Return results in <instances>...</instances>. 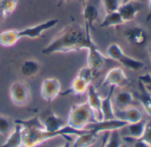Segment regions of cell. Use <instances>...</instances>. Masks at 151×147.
I'll use <instances>...</instances> for the list:
<instances>
[{
  "label": "cell",
  "mask_w": 151,
  "mask_h": 147,
  "mask_svg": "<svg viewBox=\"0 0 151 147\" xmlns=\"http://www.w3.org/2000/svg\"><path fill=\"white\" fill-rule=\"evenodd\" d=\"M107 55L109 56V58L118 62L124 67L131 70L136 71L141 70L144 67V62L142 61L125 54L122 47L116 43H113L109 46V47L107 48Z\"/></svg>",
  "instance_id": "5"
},
{
  "label": "cell",
  "mask_w": 151,
  "mask_h": 147,
  "mask_svg": "<svg viewBox=\"0 0 151 147\" xmlns=\"http://www.w3.org/2000/svg\"><path fill=\"white\" fill-rule=\"evenodd\" d=\"M21 125V124H20ZM86 129L77 130L66 125L60 130L56 132L46 131L45 128L23 127H22V147H37L42 143L59 136L79 135L85 133Z\"/></svg>",
  "instance_id": "3"
},
{
  "label": "cell",
  "mask_w": 151,
  "mask_h": 147,
  "mask_svg": "<svg viewBox=\"0 0 151 147\" xmlns=\"http://www.w3.org/2000/svg\"><path fill=\"white\" fill-rule=\"evenodd\" d=\"M92 39L91 30L78 23H71L64 27L42 49V54L51 55L54 54H68L86 50Z\"/></svg>",
  "instance_id": "1"
},
{
  "label": "cell",
  "mask_w": 151,
  "mask_h": 147,
  "mask_svg": "<svg viewBox=\"0 0 151 147\" xmlns=\"http://www.w3.org/2000/svg\"><path fill=\"white\" fill-rule=\"evenodd\" d=\"M143 4L139 0H127L121 4L117 12L120 14L124 22H129L133 21L137 14L141 11Z\"/></svg>",
  "instance_id": "10"
},
{
  "label": "cell",
  "mask_w": 151,
  "mask_h": 147,
  "mask_svg": "<svg viewBox=\"0 0 151 147\" xmlns=\"http://www.w3.org/2000/svg\"><path fill=\"white\" fill-rule=\"evenodd\" d=\"M96 74H97V73H95L91 68H89L88 66H85V67L81 68L78 71L77 75L78 77H80L81 79L85 80L89 84H92V82L93 81V79L95 78Z\"/></svg>",
  "instance_id": "28"
},
{
  "label": "cell",
  "mask_w": 151,
  "mask_h": 147,
  "mask_svg": "<svg viewBox=\"0 0 151 147\" xmlns=\"http://www.w3.org/2000/svg\"><path fill=\"white\" fill-rule=\"evenodd\" d=\"M22 127L15 123L14 128L10 132L6 142L0 147H22Z\"/></svg>",
  "instance_id": "22"
},
{
  "label": "cell",
  "mask_w": 151,
  "mask_h": 147,
  "mask_svg": "<svg viewBox=\"0 0 151 147\" xmlns=\"http://www.w3.org/2000/svg\"><path fill=\"white\" fill-rule=\"evenodd\" d=\"M58 147H72V143H70V141H65V143H63L61 145Z\"/></svg>",
  "instance_id": "35"
},
{
  "label": "cell",
  "mask_w": 151,
  "mask_h": 147,
  "mask_svg": "<svg viewBox=\"0 0 151 147\" xmlns=\"http://www.w3.org/2000/svg\"><path fill=\"white\" fill-rule=\"evenodd\" d=\"M125 22H124L120 14L117 11H116V12L106 14V15L103 18L100 26H101V28H110V27L121 26Z\"/></svg>",
  "instance_id": "25"
},
{
  "label": "cell",
  "mask_w": 151,
  "mask_h": 147,
  "mask_svg": "<svg viewBox=\"0 0 151 147\" xmlns=\"http://www.w3.org/2000/svg\"><path fill=\"white\" fill-rule=\"evenodd\" d=\"M124 37L128 43L135 46H143L147 41V33L139 26L128 28L124 31Z\"/></svg>",
  "instance_id": "12"
},
{
  "label": "cell",
  "mask_w": 151,
  "mask_h": 147,
  "mask_svg": "<svg viewBox=\"0 0 151 147\" xmlns=\"http://www.w3.org/2000/svg\"><path fill=\"white\" fill-rule=\"evenodd\" d=\"M122 136L118 130H113L109 133L105 147H122Z\"/></svg>",
  "instance_id": "27"
},
{
  "label": "cell",
  "mask_w": 151,
  "mask_h": 147,
  "mask_svg": "<svg viewBox=\"0 0 151 147\" xmlns=\"http://www.w3.org/2000/svg\"><path fill=\"white\" fill-rule=\"evenodd\" d=\"M59 23L58 19H50L41 23L29 26L22 30H7L0 33V46L3 47H12L22 38L35 39L42 37V34Z\"/></svg>",
  "instance_id": "2"
},
{
  "label": "cell",
  "mask_w": 151,
  "mask_h": 147,
  "mask_svg": "<svg viewBox=\"0 0 151 147\" xmlns=\"http://www.w3.org/2000/svg\"><path fill=\"white\" fill-rule=\"evenodd\" d=\"M125 1H127V0H125Z\"/></svg>",
  "instance_id": "41"
},
{
  "label": "cell",
  "mask_w": 151,
  "mask_h": 147,
  "mask_svg": "<svg viewBox=\"0 0 151 147\" xmlns=\"http://www.w3.org/2000/svg\"><path fill=\"white\" fill-rule=\"evenodd\" d=\"M128 123L118 119H109V120H99L94 123H92L86 127V129H90L96 134L111 132L113 130H120L125 127Z\"/></svg>",
  "instance_id": "11"
},
{
  "label": "cell",
  "mask_w": 151,
  "mask_h": 147,
  "mask_svg": "<svg viewBox=\"0 0 151 147\" xmlns=\"http://www.w3.org/2000/svg\"><path fill=\"white\" fill-rule=\"evenodd\" d=\"M115 91L114 87H110L108 95L101 98V120H109L114 119L115 117V107L113 104V93Z\"/></svg>",
  "instance_id": "16"
},
{
  "label": "cell",
  "mask_w": 151,
  "mask_h": 147,
  "mask_svg": "<svg viewBox=\"0 0 151 147\" xmlns=\"http://www.w3.org/2000/svg\"><path fill=\"white\" fill-rule=\"evenodd\" d=\"M99 7L94 2H87L83 6V18L85 22V29L93 30V23L99 18Z\"/></svg>",
  "instance_id": "14"
},
{
  "label": "cell",
  "mask_w": 151,
  "mask_h": 147,
  "mask_svg": "<svg viewBox=\"0 0 151 147\" xmlns=\"http://www.w3.org/2000/svg\"><path fill=\"white\" fill-rule=\"evenodd\" d=\"M150 74H151V73H150Z\"/></svg>",
  "instance_id": "42"
},
{
  "label": "cell",
  "mask_w": 151,
  "mask_h": 147,
  "mask_svg": "<svg viewBox=\"0 0 151 147\" xmlns=\"http://www.w3.org/2000/svg\"><path fill=\"white\" fill-rule=\"evenodd\" d=\"M90 85L91 84H89L85 80L81 79L80 77H78L77 75L73 79L68 89L63 93H60V96L73 95V96H82L83 95L86 94V91Z\"/></svg>",
  "instance_id": "19"
},
{
  "label": "cell",
  "mask_w": 151,
  "mask_h": 147,
  "mask_svg": "<svg viewBox=\"0 0 151 147\" xmlns=\"http://www.w3.org/2000/svg\"><path fill=\"white\" fill-rule=\"evenodd\" d=\"M101 2L106 14L117 11L123 3L122 0H101Z\"/></svg>",
  "instance_id": "30"
},
{
  "label": "cell",
  "mask_w": 151,
  "mask_h": 147,
  "mask_svg": "<svg viewBox=\"0 0 151 147\" xmlns=\"http://www.w3.org/2000/svg\"><path fill=\"white\" fill-rule=\"evenodd\" d=\"M12 129L13 126L11 119L3 114H0V135H6L10 134Z\"/></svg>",
  "instance_id": "29"
},
{
  "label": "cell",
  "mask_w": 151,
  "mask_h": 147,
  "mask_svg": "<svg viewBox=\"0 0 151 147\" xmlns=\"http://www.w3.org/2000/svg\"><path fill=\"white\" fill-rule=\"evenodd\" d=\"M129 80L124 73V70L119 67L110 69L107 73L101 82L102 86H109L116 88H122L126 86Z\"/></svg>",
  "instance_id": "9"
},
{
  "label": "cell",
  "mask_w": 151,
  "mask_h": 147,
  "mask_svg": "<svg viewBox=\"0 0 151 147\" xmlns=\"http://www.w3.org/2000/svg\"><path fill=\"white\" fill-rule=\"evenodd\" d=\"M87 95V104L95 113V116L98 120H101V96L98 93L96 88L91 84L86 91Z\"/></svg>",
  "instance_id": "15"
},
{
  "label": "cell",
  "mask_w": 151,
  "mask_h": 147,
  "mask_svg": "<svg viewBox=\"0 0 151 147\" xmlns=\"http://www.w3.org/2000/svg\"><path fill=\"white\" fill-rule=\"evenodd\" d=\"M99 121L87 102L76 104L70 107L67 125L77 130H84L92 123Z\"/></svg>",
  "instance_id": "4"
},
{
  "label": "cell",
  "mask_w": 151,
  "mask_h": 147,
  "mask_svg": "<svg viewBox=\"0 0 151 147\" xmlns=\"http://www.w3.org/2000/svg\"><path fill=\"white\" fill-rule=\"evenodd\" d=\"M98 135H99L93 131L86 129L85 133L77 136L72 143V147H90L96 142Z\"/></svg>",
  "instance_id": "23"
},
{
  "label": "cell",
  "mask_w": 151,
  "mask_h": 147,
  "mask_svg": "<svg viewBox=\"0 0 151 147\" xmlns=\"http://www.w3.org/2000/svg\"><path fill=\"white\" fill-rule=\"evenodd\" d=\"M115 117L127 123H134L142 119L143 115L137 107L129 106L124 109H115Z\"/></svg>",
  "instance_id": "13"
},
{
  "label": "cell",
  "mask_w": 151,
  "mask_h": 147,
  "mask_svg": "<svg viewBox=\"0 0 151 147\" xmlns=\"http://www.w3.org/2000/svg\"><path fill=\"white\" fill-rule=\"evenodd\" d=\"M18 6V0H0V8H1L5 17L14 14Z\"/></svg>",
  "instance_id": "26"
},
{
  "label": "cell",
  "mask_w": 151,
  "mask_h": 147,
  "mask_svg": "<svg viewBox=\"0 0 151 147\" xmlns=\"http://www.w3.org/2000/svg\"><path fill=\"white\" fill-rule=\"evenodd\" d=\"M78 1L82 4V6H84L86 3V1H87V0H78Z\"/></svg>",
  "instance_id": "39"
},
{
  "label": "cell",
  "mask_w": 151,
  "mask_h": 147,
  "mask_svg": "<svg viewBox=\"0 0 151 147\" xmlns=\"http://www.w3.org/2000/svg\"><path fill=\"white\" fill-rule=\"evenodd\" d=\"M41 120L44 128L46 131L50 132H56L58 130H60L67 125L65 123V120L60 116L52 112H49L48 114L45 117V119Z\"/></svg>",
  "instance_id": "18"
},
{
  "label": "cell",
  "mask_w": 151,
  "mask_h": 147,
  "mask_svg": "<svg viewBox=\"0 0 151 147\" xmlns=\"http://www.w3.org/2000/svg\"><path fill=\"white\" fill-rule=\"evenodd\" d=\"M132 142H133L132 147H151L148 143H147L146 142H144L141 139H136Z\"/></svg>",
  "instance_id": "33"
},
{
  "label": "cell",
  "mask_w": 151,
  "mask_h": 147,
  "mask_svg": "<svg viewBox=\"0 0 151 147\" xmlns=\"http://www.w3.org/2000/svg\"><path fill=\"white\" fill-rule=\"evenodd\" d=\"M109 132H105V135H104V137H103V140H102L101 144L100 147H105V143H106L107 137H108V135H109Z\"/></svg>",
  "instance_id": "36"
},
{
  "label": "cell",
  "mask_w": 151,
  "mask_h": 147,
  "mask_svg": "<svg viewBox=\"0 0 151 147\" xmlns=\"http://www.w3.org/2000/svg\"><path fill=\"white\" fill-rule=\"evenodd\" d=\"M9 96L14 105L17 107L27 106L31 99V90L24 80H16L9 88Z\"/></svg>",
  "instance_id": "6"
},
{
  "label": "cell",
  "mask_w": 151,
  "mask_h": 147,
  "mask_svg": "<svg viewBox=\"0 0 151 147\" xmlns=\"http://www.w3.org/2000/svg\"><path fill=\"white\" fill-rule=\"evenodd\" d=\"M61 93V84L56 78H46L41 83L40 95L47 103L52 104Z\"/></svg>",
  "instance_id": "7"
},
{
  "label": "cell",
  "mask_w": 151,
  "mask_h": 147,
  "mask_svg": "<svg viewBox=\"0 0 151 147\" xmlns=\"http://www.w3.org/2000/svg\"><path fill=\"white\" fill-rule=\"evenodd\" d=\"M146 124L147 121L143 119L134 123H128L125 127H123V129L126 131V135L124 139L129 142H132L136 139L141 138L145 130Z\"/></svg>",
  "instance_id": "17"
},
{
  "label": "cell",
  "mask_w": 151,
  "mask_h": 147,
  "mask_svg": "<svg viewBox=\"0 0 151 147\" xmlns=\"http://www.w3.org/2000/svg\"><path fill=\"white\" fill-rule=\"evenodd\" d=\"M41 70V64L35 59H27L22 62L20 72L24 78H34L39 74Z\"/></svg>",
  "instance_id": "20"
},
{
  "label": "cell",
  "mask_w": 151,
  "mask_h": 147,
  "mask_svg": "<svg viewBox=\"0 0 151 147\" xmlns=\"http://www.w3.org/2000/svg\"><path fill=\"white\" fill-rule=\"evenodd\" d=\"M138 80H140L146 86V88H151V74H143V75H140Z\"/></svg>",
  "instance_id": "32"
},
{
  "label": "cell",
  "mask_w": 151,
  "mask_h": 147,
  "mask_svg": "<svg viewBox=\"0 0 151 147\" xmlns=\"http://www.w3.org/2000/svg\"><path fill=\"white\" fill-rule=\"evenodd\" d=\"M148 55H149V58H150V60H151V45H150V46L148 47Z\"/></svg>",
  "instance_id": "38"
},
{
  "label": "cell",
  "mask_w": 151,
  "mask_h": 147,
  "mask_svg": "<svg viewBox=\"0 0 151 147\" xmlns=\"http://www.w3.org/2000/svg\"><path fill=\"white\" fill-rule=\"evenodd\" d=\"M87 66L95 73H98L105 65L107 57L101 52L92 38L87 47Z\"/></svg>",
  "instance_id": "8"
},
{
  "label": "cell",
  "mask_w": 151,
  "mask_h": 147,
  "mask_svg": "<svg viewBox=\"0 0 151 147\" xmlns=\"http://www.w3.org/2000/svg\"><path fill=\"white\" fill-rule=\"evenodd\" d=\"M138 88L139 91L136 93V98L139 100L142 107L144 108L147 114L151 117V94L148 92L147 88L138 80Z\"/></svg>",
  "instance_id": "21"
},
{
  "label": "cell",
  "mask_w": 151,
  "mask_h": 147,
  "mask_svg": "<svg viewBox=\"0 0 151 147\" xmlns=\"http://www.w3.org/2000/svg\"><path fill=\"white\" fill-rule=\"evenodd\" d=\"M151 19V0H148V13L146 17V21L148 22Z\"/></svg>",
  "instance_id": "34"
},
{
  "label": "cell",
  "mask_w": 151,
  "mask_h": 147,
  "mask_svg": "<svg viewBox=\"0 0 151 147\" xmlns=\"http://www.w3.org/2000/svg\"><path fill=\"white\" fill-rule=\"evenodd\" d=\"M59 1H60V5L61 3H64L66 1H68V0H59Z\"/></svg>",
  "instance_id": "40"
},
{
  "label": "cell",
  "mask_w": 151,
  "mask_h": 147,
  "mask_svg": "<svg viewBox=\"0 0 151 147\" xmlns=\"http://www.w3.org/2000/svg\"><path fill=\"white\" fill-rule=\"evenodd\" d=\"M4 18H5V16H4V14H3V12H2L1 8H0V21H1L2 19H4Z\"/></svg>",
  "instance_id": "37"
},
{
  "label": "cell",
  "mask_w": 151,
  "mask_h": 147,
  "mask_svg": "<svg viewBox=\"0 0 151 147\" xmlns=\"http://www.w3.org/2000/svg\"><path fill=\"white\" fill-rule=\"evenodd\" d=\"M139 139L143 140L144 142H146L147 143H148L151 146V120L147 122L144 133H143L141 138H139Z\"/></svg>",
  "instance_id": "31"
},
{
  "label": "cell",
  "mask_w": 151,
  "mask_h": 147,
  "mask_svg": "<svg viewBox=\"0 0 151 147\" xmlns=\"http://www.w3.org/2000/svg\"><path fill=\"white\" fill-rule=\"evenodd\" d=\"M114 104L116 106V109H124L132 106V104H135V98L131 92L122 91L115 96Z\"/></svg>",
  "instance_id": "24"
}]
</instances>
